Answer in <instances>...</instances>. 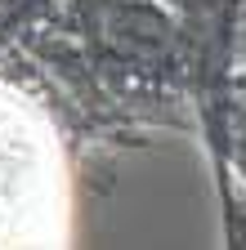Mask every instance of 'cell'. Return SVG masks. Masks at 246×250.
<instances>
[{
	"mask_svg": "<svg viewBox=\"0 0 246 250\" xmlns=\"http://www.w3.org/2000/svg\"><path fill=\"white\" fill-rule=\"evenodd\" d=\"M67 241V166L41 107L0 85V246Z\"/></svg>",
	"mask_w": 246,
	"mask_h": 250,
	"instance_id": "1",
	"label": "cell"
}]
</instances>
